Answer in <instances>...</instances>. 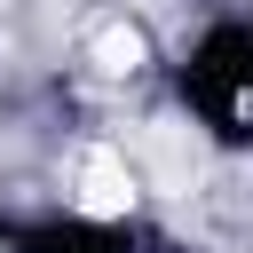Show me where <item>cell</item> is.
Segmentation results:
<instances>
[{
  "label": "cell",
  "mask_w": 253,
  "mask_h": 253,
  "mask_svg": "<svg viewBox=\"0 0 253 253\" xmlns=\"http://www.w3.org/2000/svg\"><path fill=\"white\" fill-rule=\"evenodd\" d=\"M16 253H142L134 229H95V221H47V229H8Z\"/></svg>",
  "instance_id": "7a4b0ae2"
},
{
  "label": "cell",
  "mask_w": 253,
  "mask_h": 253,
  "mask_svg": "<svg viewBox=\"0 0 253 253\" xmlns=\"http://www.w3.org/2000/svg\"><path fill=\"white\" fill-rule=\"evenodd\" d=\"M182 87H190V103H198V119H206L213 134L245 142V134H253V24L206 32V47L190 55Z\"/></svg>",
  "instance_id": "6da1fadb"
}]
</instances>
